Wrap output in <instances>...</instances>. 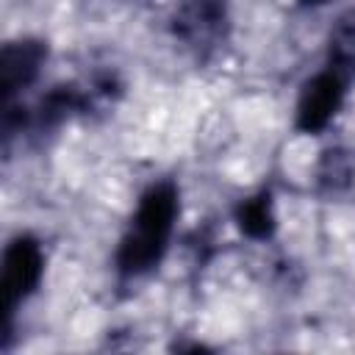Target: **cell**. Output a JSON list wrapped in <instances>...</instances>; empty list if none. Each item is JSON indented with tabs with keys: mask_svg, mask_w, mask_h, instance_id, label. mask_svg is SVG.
I'll use <instances>...</instances> for the list:
<instances>
[{
	"mask_svg": "<svg viewBox=\"0 0 355 355\" xmlns=\"http://www.w3.org/2000/svg\"><path fill=\"white\" fill-rule=\"evenodd\" d=\"M172 33L191 47H214L227 33V0H180L172 14Z\"/></svg>",
	"mask_w": 355,
	"mask_h": 355,
	"instance_id": "cell-4",
	"label": "cell"
},
{
	"mask_svg": "<svg viewBox=\"0 0 355 355\" xmlns=\"http://www.w3.org/2000/svg\"><path fill=\"white\" fill-rule=\"evenodd\" d=\"M302 6H322V3H327V0H300Z\"/></svg>",
	"mask_w": 355,
	"mask_h": 355,
	"instance_id": "cell-10",
	"label": "cell"
},
{
	"mask_svg": "<svg viewBox=\"0 0 355 355\" xmlns=\"http://www.w3.org/2000/svg\"><path fill=\"white\" fill-rule=\"evenodd\" d=\"M44 275V252L33 236H14L3 250V349L8 347L11 336V316L14 311L39 288Z\"/></svg>",
	"mask_w": 355,
	"mask_h": 355,
	"instance_id": "cell-2",
	"label": "cell"
},
{
	"mask_svg": "<svg viewBox=\"0 0 355 355\" xmlns=\"http://www.w3.org/2000/svg\"><path fill=\"white\" fill-rule=\"evenodd\" d=\"M316 180L324 191H344L352 186L355 180V164H352V155L341 147H333L322 155L319 161V169H316Z\"/></svg>",
	"mask_w": 355,
	"mask_h": 355,
	"instance_id": "cell-9",
	"label": "cell"
},
{
	"mask_svg": "<svg viewBox=\"0 0 355 355\" xmlns=\"http://www.w3.org/2000/svg\"><path fill=\"white\" fill-rule=\"evenodd\" d=\"M236 225L239 230L247 236V239H255V241H266L275 236V227H277V216H275V202H272V191L263 189L247 200H241L236 205Z\"/></svg>",
	"mask_w": 355,
	"mask_h": 355,
	"instance_id": "cell-7",
	"label": "cell"
},
{
	"mask_svg": "<svg viewBox=\"0 0 355 355\" xmlns=\"http://www.w3.org/2000/svg\"><path fill=\"white\" fill-rule=\"evenodd\" d=\"M178 211L180 200L172 180H158L139 197V205L114 255V266L122 277H141L161 263L175 230Z\"/></svg>",
	"mask_w": 355,
	"mask_h": 355,
	"instance_id": "cell-1",
	"label": "cell"
},
{
	"mask_svg": "<svg viewBox=\"0 0 355 355\" xmlns=\"http://www.w3.org/2000/svg\"><path fill=\"white\" fill-rule=\"evenodd\" d=\"M327 69L347 83L355 78V8L344 11L327 33Z\"/></svg>",
	"mask_w": 355,
	"mask_h": 355,
	"instance_id": "cell-6",
	"label": "cell"
},
{
	"mask_svg": "<svg viewBox=\"0 0 355 355\" xmlns=\"http://www.w3.org/2000/svg\"><path fill=\"white\" fill-rule=\"evenodd\" d=\"M344 94H347V80L338 78L333 69H322L313 78H308L297 100V114H294L297 130L322 133L341 111Z\"/></svg>",
	"mask_w": 355,
	"mask_h": 355,
	"instance_id": "cell-3",
	"label": "cell"
},
{
	"mask_svg": "<svg viewBox=\"0 0 355 355\" xmlns=\"http://www.w3.org/2000/svg\"><path fill=\"white\" fill-rule=\"evenodd\" d=\"M47 61V44L42 39H17L6 42L0 50V89H3V103H11L14 94L28 89L42 67Z\"/></svg>",
	"mask_w": 355,
	"mask_h": 355,
	"instance_id": "cell-5",
	"label": "cell"
},
{
	"mask_svg": "<svg viewBox=\"0 0 355 355\" xmlns=\"http://www.w3.org/2000/svg\"><path fill=\"white\" fill-rule=\"evenodd\" d=\"M89 94L78 89L75 83L53 86L36 105V125L39 128H58L64 119H69L78 111H86Z\"/></svg>",
	"mask_w": 355,
	"mask_h": 355,
	"instance_id": "cell-8",
	"label": "cell"
}]
</instances>
